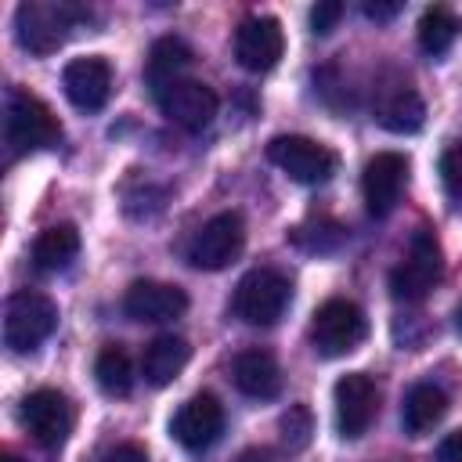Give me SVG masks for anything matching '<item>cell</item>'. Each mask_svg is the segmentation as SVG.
Wrapping results in <instances>:
<instances>
[{"label":"cell","instance_id":"1","mask_svg":"<svg viewBox=\"0 0 462 462\" xmlns=\"http://www.w3.org/2000/svg\"><path fill=\"white\" fill-rule=\"evenodd\" d=\"M87 11L69 0H25L14 11V36L29 54H54L76 22H83Z\"/></svg>","mask_w":462,"mask_h":462},{"label":"cell","instance_id":"2","mask_svg":"<svg viewBox=\"0 0 462 462\" xmlns=\"http://www.w3.org/2000/svg\"><path fill=\"white\" fill-rule=\"evenodd\" d=\"M289 300H292L289 278L282 271H274V267H256L235 285L231 310H235L238 321H245L253 328H267L285 314Z\"/></svg>","mask_w":462,"mask_h":462},{"label":"cell","instance_id":"3","mask_svg":"<svg viewBox=\"0 0 462 462\" xmlns=\"http://www.w3.org/2000/svg\"><path fill=\"white\" fill-rule=\"evenodd\" d=\"M54 328H58V303L47 292L18 289V292L7 296V307H4V343L14 354L36 350Z\"/></svg>","mask_w":462,"mask_h":462},{"label":"cell","instance_id":"4","mask_svg":"<svg viewBox=\"0 0 462 462\" xmlns=\"http://www.w3.org/2000/svg\"><path fill=\"white\" fill-rule=\"evenodd\" d=\"M444 271V256H440V242L430 227H419L411 235L408 256L390 271V296L401 303H422L433 285L440 282Z\"/></svg>","mask_w":462,"mask_h":462},{"label":"cell","instance_id":"5","mask_svg":"<svg viewBox=\"0 0 462 462\" xmlns=\"http://www.w3.org/2000/svg\"><path fill=\"white\" fill-rule=\"evenodd\" d=\"M4 137H7L11 152L25 155V152L54 148L61 141V123L40 97H32L25 90H11L7 108H4Z\"/></svg>","mask_w":462,"mask_h":462},{"label":"cell","instance_id":"6","mask_svg":"<svg viewBox=\"0 0 462 462\" xmlns=\"http://www.w3.org/2000/svg\"><path fill=\"white\" fill-rule=\"evenodd\" d=\"M368 332L365 310L354 300H325L310 318V343L321 357L350 354Z\"/></svg>","mask_w":462,"mask_h":462},{"label":"cell","instance_id":"7","mask_svg":"<svg viewBox=\"0 0 462 462\" xmlns=\"http://www.w3.org/2000/svg\"><path fill=\"white\" fill-rule=\"evenodd\" d=\"M267 159L296 184H325L336 173V152L303 134H278L267 141Z\"/></svg>","mask_w":462,"mask_h":462},{"label":"cell","instance_id":"8","mask_svg":"<svg viewBox=\"0 0 462 462\" xmlns=\"http://www.w3.org/2000/svg\"><path fill=\"white\" fill-rule=\"evenodd\" d=\"M242 245H245V224L235 209H224L195 231L188 245V263L199 271H224L227 263L238 260Z\"/></svg>","mask_w":462,"mask_h":462},{"label":"cell","instance_id":"9","mask_svg":"<svg viewBox=\"0 0 462 462\" xmlns=\"http://www.w3.org/2000/svg\"><path fill=\"white\" fill-rule=\"evenodd\" d=\"M22 426L29 430V437L47 448V451H58L69 433H72V404L61 390H32L25 401H22Z\"/></svg>","mask_w":462,"mask_h":462},{"label":"cell","instance_id":"10","mask_svg":"<svg viewBox=\"0 0 462 462\" xmlns=\"http://www.w3.org/2000/svg\"><path fill=\"white\" fill-rule=\"evenodd\" d=\"M155 105H159V112L170 123H177L180 130H191V134L206 130L213 123L217 108H220L213 87H206L199 79H173V83H166L162 90H155Z\"/></svg>","mask_w":462,"mask_h":462},{"label":"cell","instance_id":"11","mask_svg":"<svg viewBox=\"0 0 462 462\" xmlns=\"http://www.w3.org/2000/svg\"><path fill=\"white\" fill-rule=\"evenodd\" d=\"M220 433H224V404L206 390L188 397L170 422V437L184 451H206L220 440Z\"/></svg>","mask_w":462,"mask_h":462},{"label":"cell","instance_id":"12","mask_svg":"<svg viewBox=\"0 0 462 462\" xmlns=\"http://www.w3.org/2000/svg\"><path fill=\"white\" fill-rule=\"evenodd\" d=\"M332 401H336V426L346 440L365 437L379 415V390L365 372H346L336 383Z\"/></svg>","mask_w":462,"mask_h":462},{"label":"cell","instance_id":"13","mask_svg":"<svg viewBox=\"0 0 462 462\" xmlns=\"http://www.w3.org/2000/svg\"><path fill=\"white\" fill-rule=\"evenodd\" d=\"M285 54V32L271 14H249L235 29V61L245 72H271Z\"/></svg>","mask_w":462,"mask_h":462},{"label":"cell","instance_id":"14","mask_svg":"<svg viewBox=\"0 0 462 462\" xmlns=\"http://www.w3.org/2000/svg\"><path fill=\"white\" fill-rule=\"evenodd\" d=\"M404 184H408V159L401 152H375L361 173L365 209L372 217H390L393 206L401 202Z\"/></svg>","mask_w":462,"mask_h":462},{"label":"cell","instance_id":"15","mask_svg":"<svg viewBox=\"0 0 462 462\" xmlns=\"http://www.w3.org/2000/svg\"><path fill=\"white\" fill-rule=\"evenodd\" d=\"M61 87H65V97L79 112H101L112 94V65L101 54L72 58L61 72Z\"/></svg>","mask_w":462,"mask_h":462},{"label":"cell","instance_id":"16","mask_svg":"<svg viewBox=\"0 0 462 462\" xmlns=\"http://www.w3.org/2000/svg\"><path fill=\"white\" fill-rule=\"evenodd\" d=\"M123 310H126V318L148 321V325L173 321L188 310V292L180 285H170V282L141 278L123 292Z\"/></svg>","mask_w":462,"mask_h":462},{"label":"cell","instance_id":"17","mask_svg":"<svg viewBox=\"0 0 462 462\" xmlns=\"http://www.w3.org/2000/svg\"><path fill=\"white\" fill-rule=\"evenodd\" d=\"M231 379H235V386L245 397H256V401H271L282 390V368H278L274 354L271 350H260V346H249V350H242L235 357Z\"/></svg>","mask_w":462,"mask_h":462},{"label":"cell","instance_id":"18","mask_svg":"<svg viewBox=\"0 0 462 462\" xmlns=\"http://www.w3.org/2000/svg\"><path fill=\"white\" fill-rule=\"evenodd\" d=\"M188 357H191L188 339H180V336H173V332L155 336V339L144 346V354H141L144 383H152V386H170V383L184 372Z\"/></svg>","mask_w":462,"mask_h":462},{"label":"cell","instance_id":"19","mask_svg":"<svg viewBox=\"0 0 462 462\" xmlns=\"http://www.w3.org/2000/svg\"><path fill=\"white\" fill-rule=\"evenodd\" d=\"M448 415V393L433 383H415L408 393H404V404H401V426L408 437H422L430 433L440 419Z\"/></svg>","mask_w":462,"mask_h":462},{"label":"cell","instance_id":"20","mask_svg":"<svg viewBox=\"0 0 462 462\" xmlns=\"http://www.w3.org/2000/svg\"><path fill=\"white\" fill-rule=\"evenodd\" d=\"M79 256V231L72 224H51L32 242V267L43 274L65 271Z\"/></svg>","mask_w":462,"mask_h":462},{"label":"cell","instance_id":"21","mask_svg":"<svg viewBox=\"0 0 462 462\" xmlns=\"http://www.w3.org/2000/svg\"><path fill=\"white\" fill-rule=\"evenodd\" d=\"M191 47L180 40V36H162V40H155L152 43V51H148V61H144V76H148V83H152V90H162L166 83H173V79H184L180 72L191 65Z\"/></svg>","mask_w":462,"mask_h":462},{"label":"cell","instance_id":"22","mask_svg":"<svg viewBox=\"0 0 462 462\" xmlns=\"http://www.w3.org/2000/svg\"><path fill=\"white\" fill-rule=\"evenodd\" d=\"M375 119H379V126H386L390 134H415V130L426 123V105H422V97H419L411 87H397V90H390V94L379 101Z\"/></svg>","mask_w":462,"mask_h":462},{"label":"cell","instance_id":"23","mask_svg":"<svg viewBox=\"0 0 462 462\" xmlns=\"http://www.w3.org/2000/svg\"><path fill=\"white\" fill-rule=\"evenodd\" d=\"M458 32H462V18L451 7H440L437 4V7H426L422 18H419V47L430 58L451 51V43L458 40Z\"/></svg>","mask_w":462,"mask_h":462},{"label":"cell","instance_id":"24","mask_svg":"<svg viewBox=\"0 0 462 462\" xmlns=\"http://www.w3.org/2000/svg\"><path fill=\"white\" fill-rule=\"evenodd\" d=\"M94 379L97 386L108 393V397H126L134 390V365H130V354L119 346V343H108L97 350V361H94Z\"/></svg>","mask_w":462,"mask_h":462},{"label":"cell","instance_id":"25","mask_svg":"<svg viewBox=\"0 0 462 462\" xmlns=\"http://www.w3.org/2000/svg\"><path fill=\"white\" fill-rule=\"evenodd\" d=\"M289 242L303 253H336L346 242V227L332 217H314L307 224H296L289 231Z\"/></svg>","mask_w":462,"mask_h":462},{"label":"cell","instance_id":"26","mask_svg":"<svg viewBox=\"0 0 462 462\" xmlns=\"http://www.w3.org/2000/svg\"><path fill=\"white\" fill-rule=\"evenodd\" d=\"M278 433H282V444L289 451H303L314 437V415L307 404H289L278 419Z\"/></svg>","mask_w":462,"mask_h":462},{"label":"cell","instance_id":"27","mask_svg":"<svg viewBox=\"0 0 462 462\" xmlns=\"http://www.w3.org/2000/svg\"><path fill=\"white\" fill-rule=\"evenodd\" d=\"M440 180H444V191L462 206V144H451L440 155Z\"/></svg>","mask_w":462,"mask_h":462},{"label":"cell","instance_id":"28","mask_svg":"<svg viewBox=\"0 0 462 462\" xmlns=\"http://www.w3.org/2000/svg\"><path fill=\"white\" fill-rule=\"evenodd\" d=\"M339 18H343V4L339 0H321V4L310 7V32L328 36L339 25Z\"/></svg>","mask_w":462,"mask_h":462},{"label":"cell","instance_id":"29","mask_svg":"<svg viewBox=\"0 0 462 462\" xmlns=\"http://www.w3.org/2000/svg\"><path fill=\"white\" fill-rule=\"evenodd\" d=\"M361 11H365V18H372V22H390V18L401 14V0H365Z\"/></svg>","mask_w":462,"mask_h":462},{"label":"cell","instance_id":"30","mask_svg":"<svg viewBox=\"0 0 462 462\" xmlns=\"http://www.w3.org/2000/svg\"><path fill=\"white\" fill-rule=\"evenodd\" d=\"M101 462H148V451H144L141 444L126 440V444H116L112 451H105Z\"/></svg>","mask_w":462,"mask_h":462},{"label":"cell","instance_id":"31","mask_svg":"<svg viewBox=\"0 0 462 462\" xmlns=\"http://www.w3.org/2000/svg\"><path fill=\"white\" fill-rule=\"evenodd\" d=\"M433 462H462V430H451V433L437 444Z\"/></svg>","mask_w":462,"mask_h":462},{"label":"cell","instance_id":"32","mask_svg":"<svg viewBox=\"0 0 462 462\" xmlns=\"http://www.w3.org/2000/svg\"><path fill=\"white\" fill-rule=\"evenodd\" d=\"M235 462H282V458H278L271 448H245Z\"/></svg>","mask_w":462,"mask_h":462},{"label":"cell","instance_id":"33","mask_svg":"<svg viewBox=\"0 0 462 462\" xmlns=\"http://www.w3.org/2000/svg\"><path fill=\"white\" fill-rule=\"evenodd\" d=\"M0 462H22V458H18L14 451H4V458H0Z\"/></svg>","mask_w":462,"mask_h":462},{"label":"cell","instance_id":"34","mask_svg":"<svg viewBox=\"0 0 462 462\" xmlns=\"http://www.w3.org/2000/svg\"><path fill=\"white\" fill-rule=\"evenodd\" d=\"M455 325H458V332H462V303L455 307Z\"/></svg>","mask_w":462,"mask_h":462}]
</instances>
